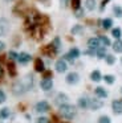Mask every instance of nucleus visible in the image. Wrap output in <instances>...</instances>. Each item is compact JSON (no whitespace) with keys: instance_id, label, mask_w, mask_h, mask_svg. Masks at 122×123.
<instances>
[{"instance_id":"nucleus-17","label":"nucleus","mask_w":122,"mask_h":123,"mask_svg":"<svg viewBox=\"0 0 122 123\" xmlns=\"http://www.w3.org/2000/svg\"><path fill=\"white\" fill-rule=\"evenodd\" d=\"M34 70H36L37 73H44L45 72V64L41 58L34 60Z\"/></svg>"},{"instance_id":"nucleus-15","label":"nucleus","mask_w":122,"mask_h":123,"mask_svg":"<svg viewBox=\"0 0 122 123\" xmlns=\"http://www.w3.org/2000/svg\"><path fill=\"white\" fill-rule=\"evenodd\" d=\"M77 106L80 107V109L82 110H86L89 109V97H81V98H78V101H77Z\"/></svg>"},{"instance_id":"nucleus-25","label":"nucleus","mask_w":122,"mask_h":123,"mask_svg":"<svg viewBox=\"0 0 122 123\" xmlns=\"http://www.w3.org/2000/svg\"><path fill=\"white\" fill-rule=\"evenodd\" d=\"M97 7V0H85V8L88 11H94Z\"/></svg>"},{"instance_id":"nucleus-10","label":"nucleus","mask_w":122,"mask_h":123,"mask_svg":"<svg viewBox=\"0 0 122 123\" xmlns=\"http://www.w3.org/2000/svg\"><path fill=\"white\" fill-rule=\"evenodd\" d=\"M8 31H9V21L4 17H1L0 19V37L7 35Z\"/></svg>"},{"instance_id":"nucleus-38","label":"nucleus","mask_w":122,"mask_h":123,"mask_svg":"<svg viewBox=\"0 0 122 123\" xmlns=\"http://www.w3.org/2000/svg\"><path fill=\"white\" fill-rule=\"evenodd\" d=\"M69 1H70V0H60V7L61 8H66L68 4H69Z\"/></svg>"},{"instance_id":"nucleus-20","label":"nucleus","mask_w":122,"mask_h":123,"mask_svg":"<svg viewBox=\"0 0 122 123\" xmlns=\"http://www.w3.org/2000/svg\"><path fill=\"white\" fill-rule=\"evenodd\" d=\"M111 48H113V52L121 54L122 53V38H117V40L111 44Z\"/></svg>"},{"instance_id":"nucleus-5","label":"nucleus","mask_w":122,"mask_h":123,"mask_svg":"<svg viewBox=\"0 0 122 123\" xmlns=\"http://www.w3.org/2000/svg\"><path fill=\"white\" fill-rule=\"evenodd\" d=\"M65 81L68 85H77L80 82V74L77 72H70L66 74L65 77Z\"/></svg>"},{"instance_id":"nucleus-3","label":"nucleus","mask_w":122,"mask_h":123,"mask_svg":"<svg viewBox=\"0 0 122 123\" xmlns=\"http://www.w3.org/2000/svg\"><path fill=\"white\" fill-rule=\"evenodd\" d=\"M50 110V105L48 103L47 101H40L34 105V111L39 112V114H44V112H48Z\"/></svg>"},{"instance_id":"nucleus-8","label":"nucleus","mask_w":122,"mask_h":123,"mask_svg":"<svg viewBox=\"0 0 122 123\" xmlns=\"http://www.w3.org/2000/svg\"><path fill=\"white\" fill-rule=\"evenodd\" d=\"M54 69H56V72H57V73L62 74V73H65L66 70H68V62H66L65 60H62V58L57 60L56 64H54Z\"/></svg>"},{"instance_id":"nucleus-30","label":"nucleus","mask_w":122,"mask_h":123,"mask_svg":"<svg viewBox=\"0 0 122 123\" xmlns=\"http://www.w3.org/2000/svg\"><path fill=\"white\" fill-rule=\"evenodd\" d=\"M103 60H105L106 64L110 65V66H111V65L115 64V56H114V54H106V57H105Z\"/></svg>"},{"instance_id":"nucleus-9","label":"nucleus","mask_w":122,"mask_h":123,"mask_svg":"<svg viewBox=\"0 0 122 123\" xmlns=\"http://www.w3.org/2000/svg\"><path fill=\"white\" fill-rule=\"evenodd\" d=\"M31 61H32V56L29 53H27V52H21V53H19L17 62L20 65H28Z\"/></svg>"},{"instance_id":"nucleus-29","label":"nucleus","mask_w":122,"mask_h":123,"mask_svg":"<svg viewBox=\"0 0 122 123\" xmlns=\"http://www.w3.org/2000/svg\"><path fill=\"white\" fill-rule=\"evenodd\" d=\"M113 13L115 17L121 19L122 17V7L121 6H113Z\"/></svg>"},{"instance_id":"nucleus-24","label":"nucleus","mask_w":122,"mask_h":123,"mask_svg":"<svg viewBox=\"0 0 122 123\" xmlns=\"http://www.w3.org/2000/svg\"><path fill=\"white\" fill-rule=\"evenodd\" d=\"M98 40H100V43H101V45L102 46H110L111 45V41H110V38L108 37V36H105V35H100L98 36Z\"/></svg>"},{"instance_id":"nucleus-37","label":"nucleus","mask_w":122,"mask_h":123,"mask_svg":"<svg viewBox=\"0 0 122 123\" xmlns=\"http://www.w3.org/2000/svg\"><path fill=\"white\" fill-rule=\"evenodd\" d=\"M84 54H85V56H90V57H93V56H95V50H94V49L88 48L84 52Z\"/></svg>"},{"instance_id":"nucleus-7","label":"nucleus","mask_w":122,"mask_h":123,"mask_svg":"<svg viewBox=\"0 0 122 123\" xmlns=\"http://www.w3.org/2000/svg\"><path fill=\"white\" fill-rule=\"evenodd\" d=\"M103 107V102L101 101L100 98H89V109L93 110V111H95V110H100Z\"/></svg>"},{"instance_id":"nucleus-13","label":"nucleus","mask_w":122,"mask_h":123,"mask_svg":"<svg viewBox=\"0 0 122 123\" xmlns=\"http://www.w3.org/2000/svg\"><path fill=\"white\" fill-rule=\"evenodd\" d=\"M84 32H85V28L81 24H74L70 28V33L73 36H81V35H84Z\"/></svg>"},{"instance_id":"nucleus-42","label":"nucleus","mask_w":122,"mask_h":123,"mask_svg":"<svg viewBox=\"0 0 122 123\" xmlns=\"http://www.w3.org/2000/svg\"><path fill=\"white\" fill-rule=\"evenodd\" d=\"M121 65H122V58H121Z\"/></svg>"},{"instance_id":"nucleus-14","label":"nucleus","mask_w":122,"mask_h":123,"mask_svg":"<svg viewBox=\"0 0 122 123\" xmlns=\"http://www.w3.org/2000/svg\"><path fill=\"white\" fill-rule=\"evenodd\" d=\"M86 44H88V48L94 49V50L101 46V43H100V40H98V37H90L89 40L86 41Z\"/></svg>"},{"instance_id":"nucleus-31","label":"nucleus","mask_w":122,"mask_h":123,"mask_svg":"<svg viewBox=\"0 0 122 123\" xmlns=\"http://www.w3.org/2000/svg\"><path fill=\"white\" fill-rule=\"evenodd\" d=\"M17 57H19V53L16 50H9L8 52V58H9V61H17Z\"/></svg>"},{"instance_id":"nucleus-44","label":"nucleus","mask_w":122,"mask_h":123,"mask_svg":"<svg viewBox=\"0 0 122 123\" xmlns=\"http://www.w3.org/2000/svg\"><path fill=\"white\" fill-rule=\"evenodd\" d=\"M0 123H3V122H0Z\"/></svg>"},{"instance_id":"nucleus-36","label":"nucleus","mask_w":122,"mask_h":123,"mask_svg":"<svg viewBox=\"0 0 122 123\" xmlns=\"http://www.w3.org/2000/svg\"><path fill=\"white\" fill-rule=\"evenodd\" d=\"M36 123H49V119H48L47 117H44V115H42V117H39L36 119Z\"/></svg>"},{"instance_id":"nucleus-18","label":"nucleus","mask_w":122,"mask_h":123,"mask_svg":"<svg viewBox=\"0 0 122 123\" xmlns=\"http://www.w3.org/2000/svg\"><path fill=\"white\" fill-rule=\"evenodd\" d=\"M50 46H52V49L54 50V53L57 54L58 52H60V49H61V38L58 37V36L54 37L52 40V43H50Z\"/></svg>"},{"instance_id":"nucleus-27","label":"nucleus","mask_w":122,"mask_h":123,"mask_svg":"<svg viewBox=\"0 0 122 123\" xmlns=\"http://www.w3.org/2000/svg\"><path fill=\"white\" fill-rule=\"evenodd\" d=\"M110 33H111V36H113L114 38H121L122 37V29L119 27H115V28H111V31H110Z\"/></svg>"},{"instance_id":"nucleus-28","label":"nucleus","mask_w":122,"mask_h":123,"mask_svg":"<svg viewBox=\"0 0 122 123\" xmlns=\"http://www.w3.org/2000/svg\"><path fill=\"white\" fill-rule=\"evenodd\" d=\"M102 80L105 81V82L108 83V85H113V83L115 82V77H114L113 74H106V75H103Z\"/></svg>"},{"instance_id":"nucleus-45","label":"nucleus","mask_w":122,"mask_h":123,"mask_svg":"<svg viewBox=\"0 0 122 123\" xmlns=\"http://www.w3.org/2000/svg\"><path fill=\"white\" fill-rule=\"evenodd\" d=\"M109 1H110V0H109Z\"/></svg>"},{"instance_id":"nucleus-23","label":"nucleus","mask_w":122,"mask_h":123,"mask_svg":"<svg viewBox=\"0 0 122 123\" xmlns=\"http://www.w3.org/2000/svg\"><path fill=\"white\" fill-rule=\"evenodd\" d=\"M90 80H92L93 82H100V81L102 80V74H101L100 70H93V72L90 73Z\"/></svg>"},{"instance_id":"nucleus-35","label":"nucleus","mask_w":122,"mask_h":123,"mask_svg":"<svg viewBox=\"0 0 122 123\" xmlns=\"http://www.w3.org/2000/svg\"><path fill=\"white\" fill-rule=\"evenodd\" d=\"M5 101H7V94L4 93V90L0 89V105H3Z\"/></svg>"},{"instance_id":"nucleus-21","label":"nucleus","mask_w":122,"mask_h":123,"mask_svg":"<svg viewBox=\"0 0 122 123\" xmlns=\"http://www.w3.org/2000/svg\"><path fill=\"white\" fill-rule=\"evenodd\" d=\"M66 54H68V56L70 57L72 60H77L80 56H81V50H80L78 48H76V46H74V48H70V49H69V52H68Z\"/></svg>"},{"instance_id":"nucleus-19","label":"nucleus","mask_w":122,"mask_h":123,"mask_svg":"<svg viewBox=\"0 0 122 123\" xmlns=\"http://www.w3.org/2000/svg\"><path fill=\"white\" fill-rule=\"evenodd\" d=\"M100 24H101V27H102L105 31H109V29L113 28V19H110V17H105V19L101 20Z\"/></svg>"},{"instance_id":"nucleus-16","label":"nucleus","mask_w":122,"mask_h":123,"mask_svg":"<svg viewBox=\"0 0 122 123\" xmlns=\"http://www.w3.org/2000/svg\"><path fill=\"white\" fill-rule=\"evenodd\" d=\"M94 94H95V97H97V98H100V99L108 98V91H106L102 86H97V87L94 89Z\"/></svg>"},{"instance_id":"nucleus-2","label":"nucleus","mask_w":122,"mask_h":123,"mask_svg":"<svg viewBox=\"0 0 122 123\" xmlns=\"http://www.w3.org/2000/svg\"><path fill=\"white\" fill-rule=\"evenodd\" d=\"M20 81H21V83L24 85V87H25V91L32 90V87H33V85H34V77H33V74H32V73L24 75Z\"/></svg>"},{"instance_id":"nucleus-40","label":"nucleus","mask_w":122,"mask_h":123,"mask_svg":"<svg viewBox=\"0 0 122 123\" xmlns=\"http://www.w3.org/2000/svg\"><path fill=\"white\" fill-rule=\"evenodd\" d=\"M1 77H3V66L0 65V78H1Z\"/></svg>"},{"instance_id":"nucleus-41","label":"nucleus","mask_w":122,"mask_h":123,"mask_svg":"<svg viewBox=\"0 0 122 123\" xmlns=\"http://www.w3.org/2000/svg\"><path fill=\"white\" fill-rule=\"evenodd\" d=\"M3 1H5V3H11V1H13V0H3Z\"/></svg>"},{"instance_id":"nucleus-43","label":"nucleus","mask_w":122,"mask_h":123,"mask_svg":"<svg viewBox=\"0 0 122 123\" xmlns=\"http://www.w3.org/2000/svg\"><path fill=\"white\" fill-rule=\"evenodd\" d=\"M121 91H122V89H121Z\"/></svg>"},{"instance_id":"nucleus-11","label":"nucleus","mask_w":122,"mask_h":123,"mask_svg":"<svg viewBox=\"0 0 122 123\" xmlns=\"http://www.w3.org/2000/svg\"><path fill=\"white\" fill-rule=\"evenodd\" d=\"M111 110L115 115H121L122 114V101L121 99H114L111 102Z\"/></svg>"},{"instance_id":"nucleus-26","label":"nucleus","mask_w":122,"mask_h":123,"mask_svg":"<svg viewBox=\"0 0 122 123\" xmlns=\"http://www.w3.org/2000/svg\"><path fill=\"white\" fill-rule=\"evenodd\" d=\"M11 115V111L8 107H3L0 109V120H4V119H8Z\"/></svg>"},{"instance_id":"nucleus-4","label":"nucleus","mask_w":122,"mask_h":123,"mask_svg":"<svg viewBox=\"0 0 122 123\" xmlns=\"http://www.w3.org/2000/svg\"><path fill=\"white\" fill-rule=\"evenodd\" d=\"M12 93H13V95H16V97H20V95H23V94L27 93L24 85L21 83V81H16L12 85Z\"/></svg>"},{"instance_id":"nucleus-12","label":"nucleus","mask_w":122,"mask_h":123,"mask_svg":"<svg viewBox=\"0 0 122 123\" xmlns=\"http://www.w3.org/2000/svg\"><path fill=\"white\" fill-rule=\"evenodd\" d=\"M68 102H69V98H68V95L64 94V93H58L54 98L56 106H61V105H64V103H68Z\"/></svg>"},{"instance_id":"nucleus-39","label":"nucleus","mask_w":122,"mask_h":123,"mask_svg":"<svg viewBox=\"0 0 122 123\" xmlns=\"http://www.w3.org/2000/svg\"><path fill=\"white\" fill-rule=\"evenodd\" d=\"M5 49V43L3 40H0V52H3Z\"/></svg>"},{"instance_id":"nucleus-22","label":"nucleus","mask_w":122,"mask_h":123,"mask_svg":"<svg viewBox=\"0 0 122 123\" xmlns=\"http://www.w3.org/2000/svg\"><path fill=\"white\" fill-rule=\"evenodd\" d=\"M106 46H102L101 45L100 48H97L95 49V57H97L98 60H102V58H105L106 57Z\"/></svg>"},{"instance_id":"nucleus-6","label":"nucleus","mask_w":122,"mask_h":123,"mask_svg":"<svg viewBox=\"0 0 122 123\" xmlns=\"http://www.w3.org/2000/svg\"><path fill=\"white\" fill-rule=\"evenodd\" d=\"M40 87H41L42 91H50L53 87V81L50 77H44L40 82Z\"/></svg>"},{"instance_id":"nucleus-1","label":"nucleus","mask_w":122,"mask_h":123,"mask_svg":"<svg viewBox=\"0 0 122 123\" xmlns=\"http://www.w3.org/2000/svg\"><path fill=\"white\" fill-rule=\"evenodd\" d=\"M58 114H60L64 119L72 120L77 115V109H76V106H73V105H70L68 102V103H64V105H61V106H58Z\"/></svg>"},{"instance_id":"nucleus-32","label":"nucleus","mask_w":122,"mask_h":123,"mask_svg":"<svg viewBox=\"0 0 122 123\" xmlns=\"http://www.w3.org/2000/svg\"><path fill=\"white\" fill-rule=\"evenodd\" d=\"M73 13H74V16H76L77 19H82V17L85 16V9L84 8H78V9H76V11H73Z\"/></svg>"},{"instance_id":"nucleus-33","label":"nucleus","mask_w":122,"mask_h":123,"mask_svg":"<svg viewBox=\"0 0 122 123\" xmlns=\"http://www.w3.org/2000/svg\"><path fill=\"white\" fill-rule=\"evenodd\" d=\"M70 6L73 8V11L81 8V0H70Z\"/></svg>"},{"instance_id":"nucleus-34","label":"nucleus","mask_w":122,"mask_h":123,"mask_svg":"<svg viewBox=\"0 0 122 123\" xmlns=\"http://www.w3.org/2000/svg\"><path fill=\"white\" fill-rule=\"evenodd\" d=\"M97 123H111V119L108 117V115H101V117L98 118Z\"/></svg>"}]
</instances>
